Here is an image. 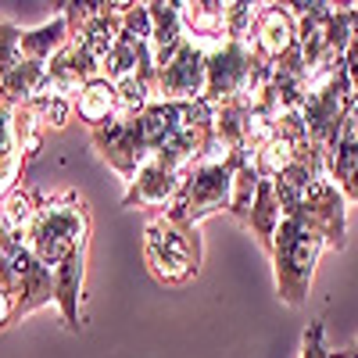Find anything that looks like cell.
Instances as JSON below:
<instances>
[{"label":"cell","instance_id":"obj_10","mask_svg":"<svg viewBox=\"0 0 358 358\" xmlns=\"http://www.w3.org/2000/svg\"><path fill=\"white\" fill-rule=\"evenodd\" d=\"M179 187H183V176L172 172L169 165H162L158 158H147L140 165V172L133 176V183L126 187L122 204L126 208H133V204H140V208H169L172 197L179 194Z\"/></svg>","mask_w":358,"mask_h":358},{"label":"cell","instance_id":"obj_16","mask_svg":"<svg viewBox=\"0 0 358 358\" xmlns=\"http://www.w3.org/2000/svg\"><path fill=\"white\" fill-rule=\"evenodd\" d=\"M258 187H262V172L255 169V158H244L241 169H236V179H233V201H229V215L236 219H248L251 204L258 197Z\"/></svg>","mask_w":358,"mask_h":358},{"label":"cell","instance_id":"obj_18","mask_svg":"<svg viewBox=\"0 0 358 358\" xmlns=\"http://www.w3.org/2000/svg\"><path fill=\"white\" fill-rule=\"evenodd\" d=\"M258 15H262V4L233 0V4L226 8V36H229V40H244V43H251V33H255Z\"/></svg>","mask_w":358,"mask_h":358},{"label":"cell","instance_id":"obj_11","mask_svg":"<svg viewBox=\"0 0 358 358\" xmlns=\"http://www.w3.org/2000/svg\"><path fill=\"white\" fill-rule=\"evenodd\" d=\"M226 8L222 0H179V18H183L187 40L201 43L204 50H212L226 43Z\"/></svg>","mask_w":358,"mask_h":358},{"label":"cell","instance_id":"obj_7","mask_svg":"<svg viewBox=\"0 0 358 358\" xmlns=\"http://www.w3.org/2000/svg\"><path fill=\"white\" fill-rule=\"evenodd\" d=\"M94 147L101 151V158L126 179V183H133V176L140 172V165L151 155V147H147L143 140V126L140 118H111V122H104L101 129H94Z\"/></svg>","mask_w":358,"mask_h":358},{"label":"cell","instance_id":"obj_22","mask_svg":"<svg viewBox=\"0 0 358 358\" xmlns=\"http://www.w3.org/2000/svg\"><path fill=\"white\" fill-rule=\"evenodd\" d=\"M15 319V301H11V294L4 290V283H0V326H8Z\"/></svg>","mask_w":358,"mask_h":358},{"label":"cell","instance_id":"obj_14","mask_svg":"<svg viewBox=\"0 0 358 358\" xmlns=\"http://www.w3.org/2000/svg\"><path fill=\"white\" fill-rule=\"evenodd\" d=\"M115 108H118L115 83L104 79V76L90 79V83L79 90V97H76V115L83 118L90 129H101L104 122H111V118H115Z\"/></svg>","mask_w":358,"mask_h":358},{"label":"cell","instance_id":"obj_17","mask_svg":"<svg viewBox=\"0 0 358 358\" xmlns=\"http://www.w3.org/2000/svg\"><path fill=\"white\" fill-rule=\"evenodd\" d=\"M43 118L33 108H15V140H18V151L25 162H33L40 155V143H43Z\"/></svg>","mask_w":358,"mask_h":358},{"label":"cell","instance_id":"obj_2","mask_svg":"<svg viewBox=\"0 0 358 358\" xmlns=\"http://www.w3.org/2000/svg\"><path fill=\"white\" fill-rule=\"evenodd\" d=\"M248 155H233L226 147H212L187 176H183V187L172 197V204L165 208V219H172L176 226L183 229H197L201 219L215 215V212H229V201H233V179L236 169H241Z\"/></svg>","mask_w":358,"mask_h":358},{"label":"cell","instance_id":"obj_5","mask_svg":"<svg viewBox=\"0 0 358 358\" xmlns=\"http://www.w3.org/2000/svg\"><path fill=\"white\" fill-rule=\"evenodd\" d=\"M0 283H4V290L15 301V319L54 301V273L29 251V244L22 241V236H4Z\"/></svg>","mask_w":358,"mask_h":358},{"label":"cell","instance_id":"obj_1","mask_svg":"<svg viewBox=\"0 0 358 358\" xmlns=\"http://www.w3.org/2000/svg\"><path fill=\"white\" fill-rule=\"evenodd\" d=\"M344 194L330 179V172L319 176L305 204L294 215H283L273 236V265H276V290L290 308H301L308 301V287L315 262L326 248H344L348 229V208Z\"/></svg>","mask_w":358,"mask_h":358},{"label":"cell","instance_id":"obj_23","mask_svg":"<svg viewBox=\"0 0 358 358\" xmlns=\"http://www.w3.org/2000/svg\"><path fill=\"white\" fill-rule=\"evenodd\" d=\"M334 355H337V358H358V341H355L348 351H334Z\"/></svg>","mask_w":358,"mask_h":358},{"label":"cell","instance_id":"obj_9","mask_svg":"<svg viewBox=\"0 0 358 358\" xmlns=\"http://www.w3.org/2000/svg\"><path fill=\"white\" fill-rule=\"evenodd\" d=\"M294 47H297V18L290 15V8L287 4H262V15H258L255 33H251L255 57L273 69Z\"/></svg>","mask_w":358,"mask_h":358},{"label":"cell","instance_id":"obj_3","mask_svg":"<svg viewBox=\"0 0 358 358\" xmlns=\"http://www.w3.org/2000/svg\"><path fill=\"white\" fill-rule=\"evenodd\" d=\"M301 118H305L308 140L322 155H330L341 140V133H344V126L351 118H358V97L351 90L344 62L319 72L315 79H308L305 101H301Z\"/></svg>","mask_w":358,"mask_h":358},{"label":"cell","instance_id":"obj_6","mask_svg":"<svg viewBox=\"0 0 358 358\" xmlns=\"http://www.w3.org/2000/svg\"><path fill=\"white\" fill-rule=\"evenodd\" d=\"M147 265L162 283H187L197 276L201 265V241L197 229H183L172 219H155L147 226Z\"/></svg>","mask_w":358,"mask_h":358},{"label":"cell","instance_id":"obj_19","mask_svg":"<svg viewBox=\"0 0 358 358\" xmlns=\"http://www.w3.org/2000/svg\"><path fill=\"white\" fill-rule=\"evenodd\" d=\"M29 108L43 118V126H54V129L69 126V118L76 115V104H72V101H62V97H43V101L29 104Z\"/></svg>","mask_w":358,"mask_h":358},{"label":"cell","instance_id":"obj_4","mask_svg":"<svg viewBox=\"0 0 358 358\" xmlns=\"http://www.w3.org/2000/svg\"><path fill=\"white\" fill-rule=\"evenodd\" d=\"M86 233H90L86 208L83 201L69 194V197H54L40 204L33 226L25 233V244L54 273L65 258H72L76 251H86Z\"/></svg>","mask_w":358,"mask_h":358},{"label":"cell","instance_id":"obj_21","mask_svg":"<svg viewBox=\"0 0 358 358\" xmlns=\"http://www.w3.org/2000/svg\"><path fill=\"white\" fill-rule=\"evenodd\" d=\"M344 69H348L351 90L358 97V4H355V22H351V40H348V50H344Z\"/></svg>","mask_w":358,"mask_h":358},{"label":"cell","instance_id":"obj_12","mask_svg":"<svg viewBox=\"0 0 358 358\" xmlns=\"http://www.w3.org/2000/svg\"><path fill=\"white\" fill-rule=\"evenodd\" d=\"M151 22H155L151 57H155V69L162 72L179 54V47L187 43V29H183V18H179V0H155L151 4Z\"/></svg>","mask_w":358,"mask_h":358},{"label":"cell","instance_id":"obj_8","mask_svg":"<svg viewBox=\"0 0 358 358\" xmlns=\"http://www.w3.org/2000/svg\"><path fill=\"white\" fill-rule=\"evenodd\" d=\"M204 83H208V50L194 40L179 47V54L158 72L155 83V101H172V104H187L204 97Z\"/></svg>","mask_w":358,"mask_h":358},{"label":"cell","instance_id":"obj_13","mask_svg":"<svg viewBox=\"0 0 358 358\" xmlns=\"http://www.w3.org/2000/svg\"><path fill=\"white\" fill-rule=\"evenodd\" d=\"M326 172L348 201H358V118L344 126L337 147L326 155Z\"/></svg>","mask_w":358,"mask_h":358},{"label":"cell","instance_id":"obj_20","mask_svg":"<svg viewBox=\"0 0 358 358\" xmlns=\"http://www.w3.org/2000/svg\"><path fill=\"white\" fill-rule=\"evenodd\" d=\"M301 358H334V351L326 348V326L322 322H308L305 341H301Z\"/></svg>","mask_w":358,"mask_h":358},{"label":"cell","instance_id":"obj_15","mask_svg":"<svg viewBox=\"0 0 358 358\" xmlns=\"http://www.w3.org/2000/svg\"><path fill=\"white\" fill-rule=\"evenodd\" d=\"M40 204L43 201H36V194L15 187L4 201H0V233L4 236H22L25 241V233H29V226H33Z\"/></svg>","mask_w":358,"mask_h":358},{"label":"cell","instance_id":"obj_24","mask_svg":"<svg viewBox=\"0 0 358 358\" xmlns=\"http://www.w3.org/2000/svg\"><path fill=\"white\" fill-rule=\"evenodd\" d=\"M0 255H4V233H0Z\"/></svg>","mask_w":358,"mask_h":358}]
</instances>
